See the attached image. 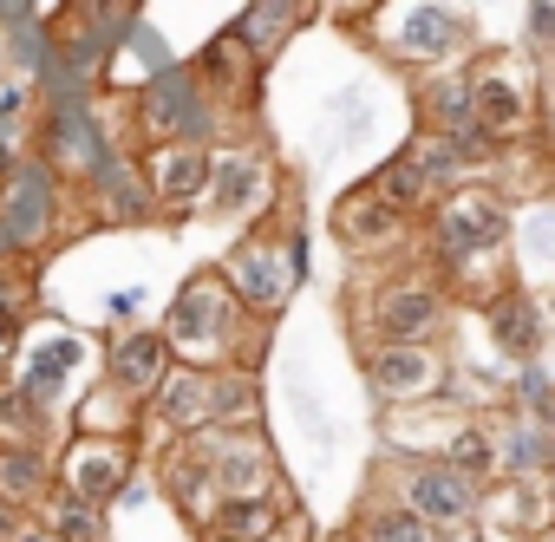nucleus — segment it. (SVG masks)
Listing matches in <instances>:
<instances>
[{
	"label": "nucleus",
	"instance_id": "nucleus-1",
	"mask_svg": "<svg viewBox=\"0 0 555 542\" xmlns=\"http://www.w3.org/2000/svg\"><path fill=\"white\" fill-rule=\"evenodd\" d=\"M164 347L177 366H196V373H229V366H255V347L268 334V321H255L229 282L216 275V268H196V275L170 295L164 321H157Z\"/></svg>",
	"mask_w": 555,
	"mask_h": 542
},
{
	"label": "nucleus",
	"instance_id": "nucleus-2",
	"mask_svg": "<svg viewBox=\"0 0 555 542\" xmlns=\"http://www.w3.org/2000/svg\"><path fill=\"white\" fill-rule=\"evenodd\" d=\"M347 327L360 347L386 340H444L451 327V288L438 268H399V275L360 282L347 295Z\"/></svg>",
	"mask_w": 555,
	"mask_h": 542
},
{
	"label": "nucleus",
	"instance_id": "nucleus-3",
	"mask_svg": "<svg viewBox=\"0 0 555 542\" xmlns=\"http://www.w3.org/2000/svg\"><path fill=\"white\" fill-rule=\"evenodd\" d=\"M216 275L229 282V295L255 314V321H274L308 282V235L288 209V222H255L222 261H216Z\"/></svg>",
	"mask_w": 555,
	"mask_h": 542
},
{
	"label": "nucleus",
	"instance_id": "nucleus-4",
	"mask_svg": "<svg viewBox=\"0 0 555 542\" xmlns=\"http://www.w3.org/2000/svg\"><path fill=\"white\" fill-rule=\"evenodd\" d=\"M509 235H516V216L496 196V183H483V177L444 190L438 209L425 216V248H431V268H438L444 282L464 275V268L503 261L509 255Z\"/></svg>",
	"mask_w": 555,
	"mask_h": 542
},
{
	"label": "nucleus",
	"instance_id": "nucleus-5",
	"mask_svg": "<svg viewBox=\"0 0 555 542\" xmlns=\"http://www.w3.org/2000/svg\"><path fill=\"white\" fill-rule=\"evenodd\" d=\"M464 92H470V125L496 151H522L535 138V125H542V86H535V60H522L516 47L470 53L464 60Z\"/></svg>",
	"mask_w": 555,
	"mask_h": 542
},
{
	"label": "nucleus",
	"instance_id": "nucleus-6",
	"mask_svg": "<svg viewBox=\"0 0 555 542\" xmlns=\"http://www.w3.org/2000/svg\"><path fill=\"white\" fill-rule=\"evenodd\" d=\"M131 131H138L131 144H209L216 151V138H229V118L209 105L190 60L183 66L170 60L131 92Z\"/></svg>",
	"mask_w": 555,
	"mask_h": 542
},
{
	"label": "nucleus",
	"instance_id": "nucleus-7",
	"mask_svg": "<svg viewBox=\"0 0 555 542\" xmlns=\"http://www.w3.org/2000/svg\"><path fill=\"white\" fill-rule=\"evenodd\" d=\"M366 27H373V47L405 73H444L451 60L470 53V27L444 0H379V14Z\"/></svg>",
	"mask_w": 555,
	"mask_h": 542
},
{
	"label": "nucleus",
	"instance_id": "nucleus-8",
	"mask_svg": "<svg viewBox=\"0 0 555 542\" xmlns=\"http://www.w3.org/2000/svg\"><path fill=\"white\" fill-rule=\"evenodd\" d=\"M203 477L216 483V496H261V490H282V451L268 444L261 425H209V431H190L177 438Z\"/></svg>",
	"mask_w": 555,
	"mask_h": 542
},
{
	"label": "nucleus",
	"instance_id": "nucleus-9",
	"mask_svg": "<svg viewBox=\"0 0 555 542\" xmlns=\"http://www.w3.org/2000/svg\"><path fill=\"white\" fill-rule=\"evenodd\" d=\"M392 503H405L438 535H464L483 522V490L464 470H451L444 457H399L392 464Z\"/></svg>",
	"mask_w": 555,
	"mask_h": 542
},
{
	"label": "nucleus",
	"instance_id": "nucleus-10",
	"mask_svg": "<svg viewBox=\"0 0 555 542\" xmlns=\"http://www.w3.org/2000/svg\"><path fill=\"white\" fill-rule=\"evenodd\" d=\"M66 190L40 157H21L14 177L0 183V248H14V255H34V248H53L60 229H66Z\"/></svg>",
	"mask_w": 555,
	"mask_h": 542
},
{
	"label": "nucleus",
	"instance_id": "nucleus-11",
	"mask_svg": "<svg viewBox=\"0 0 555 542\" xmlns=\"http://www.w3.org/2000/svg\"><path fill=\"white\" fill-rule=\"evenodd\" d=\"M366 386H373V399L386 412L444 399L451 353H444V340H386V347H366Z\"/></svg>",
	"mask_w": 555,
	"mask_h": 542
},
{
	"label": "nucleus",
	"instance_id": "nucleus-12",
	"mask_svg": "<svg viewBox=\"0 0 555 542\" xmlns=\"http://www.w3.org/2000/svg\"><path fill=\"white\" fill-rule=\"evenodd\" d=\"M138 457H144V451H138V438H86V431H73V438L60 444L53 470H60V490H66L73 503L112 509V503L131 490Z\"/></svg>",
	"mask_w": 555,
	"mask_h": 542
},
{
	"label": "nucleus",
	"instance_id": "nucleus-13",
	"mask_svg": "<svg viewBox=\"0 0 555 542\" xmlns=\"http://www.w3.org/2000/svg\"><path fill=\"white\" fill-rule=\"evenodd\" d=\"M268 203H274V157L255 138L216 144L209 151V196H203V209L216 222H242V216H268Z\"/></svg>",
	"mask_w": 555,
	"mask_h": 542
},
{
	"label": "nucleus",
	"instance_id": "nucleus-14",
	"mask_svg": "<svg viewBox=\"0 0 555 542\" xmlns=\"http://www.w3.org/2000/svg\"><path fill=\"white\" fill-rule=\"evenodd\" d=\"M138 177L164 222H183L209 196V144H138Z\"/></svg>",
	"mask_w": 555,
	"mask_h": 542
},
{
	"label": "nucleus",
	"instance_id": "nucleus-15",
	"mask_svg": "<svg viewBox=\"0 0 555 542\" xmlns=\"http://www.w3.org/2000/svg\"><path fill=\"white\" fill-rule=\"evenodd\" d=\"M190 73L203 79L209 105H216L229 125H255V112H261V73H268V66H261V60H255L229 27H222V34L190 60Z\"/></svg>",
	"mask_w": 555,
	"mask_h": 542
},
{
	"label": "nucleus",
	"instance_id": "nucleus-16",
	"mask_svg": "<svg viewBox=\"0 0 555 542\" xmlns=\"http://www.w3.org/2000/svg\"><path fill=\"white\" fill-rule=\"evenodd\" d=\"M327 229H334V242L347 248V255H399L405 242H412V216H399L373 183H353L340 203H334V216H327Z\"/></svg>",
	"mask_w": 555,
	"mask_h": 542
},
{
	"label": "nucleus",
	"instance_id": "nucleus-17",
	"mask_svg": "<svg viewBox=\"0 0 555 542\" xmlns=\"http://www.w3.org/2000/svg\"><path fill=\"white\" fill-rule=\"evenodd\" d=\"M86 360H92V340H86V334H73V327H47V340H21V360H14L8 379H14L40 412H53L60 392L79 379Z\"/></svg>",
	"mask_w": 555,
	"mask_h": 542
},
{
	"label": "nucleus",
	"instance_id": "nucleus-18",
	"mask_svg": "<svg viewBox=\"0 0 555 542\" xmlns=\"http://www.w3.org/2000/svg\"><path fill=\"white\" fill-rule=\"evenodd\" d=\"M144 431H164V438H190V431H209V373L196 366H177L157 379V392L144 399Z\"/></svg>",
	"mask_w": 555,
	"mask_h": 542
},
{
	"label": "nucleus",
	"instance_id": "nucleus-19",
	"mask_svg": "<svg viewBox=\"0 0 555 542\" xmlns=\"http://www.w3.org/2000/svg\"><path fill=\"white\" fill-rule=\"evenodd\" d=\"M164 373H170V347H164L157 327H125V334L105 340V386H118L125 399L144 405Z\"/></svg>",
	"mask_w": 555,
	"mask_h": 542
},
{
	"label": "nucleus",
	"instance_id": "nucleus-20",
	"mask_svg": "<svg viewBox=\"0 0 555 542\" xmlns=\"http://www.w3.org/2000/svg\"><path fill=\"white\" fill-rule=\"evenodd\" d=\"M496 431V477L503 483H548L555 470V431H542L522 405H509L503 418H490Z\"/></svg>",
	"mask_w": 555,
	"mask_h": 542
},
{
	"label": "nucleus",
	"instance_id": "nucleus-21",
	"mask_svg": "<svg viewBox=\"0 0 555 542\" xmlns=\"http://www.w3.org/2000/svg\"><path fill=\"white\" fill-rule=\"evenodd\" d=\"M483 327H490V340H496L516 366H529V360L542 353V340H548L542 301H535V288H522V282H509V288H496V295L483 301Z\"/></svg>",
	"mask_w": 555,
	"mask_h": 542
},
{
	"label": "nucleus",
	"instance_id": "nucleus-22",
	"mask_svg": "<svg viewBox=\"0 0 555 542\" xmlns=\"http://www.w3.org/2000/svg\"><path fill=\"white\" fill-rule=\"evenodd\" d=\"M301 503H295V490L282 483V490H261V496H222L216 503V516L196 529V535H229V542H261V535H274L288 516H295Z\"/></svg>",
	"mask_w": 555,
	"mask_h": 542
},
{
	"label": "nucleus",
	"instance_id": "nucleus-23",
	"mask_svg": "<svg viewBox=\"0 0 555 542\" xmlns=\"http://www.w3.org/2000/svg\"><path fill=\"white\" fill-rule=\"evenodd\" d=\"M314 8H321V0H248V8L229 21V34H235V40L268 66L274 53H282V47L301 34V21H308Z\"/></svg>",
	"mask_w": 555,
	"mask_h": 542
},
{
	"label": "nucleus",
	"instance_id": "nucleus-24",
	"mask_svg": "<svg viewBox=\"0 0 555 542\" xmlns=\"http://www.w3.org/2000/svg\"><path fill=\"white\" fill-rule=\"evenodd\" d=\"M53 490H60V470H53L47 444H0V496L21 516H40Z\"/></svg>",
	"mask_w": 555,
	"mask_h": 542
},
{
	"label": "nucleus",
	"instance_id": "nucleus-25",
	"mask_svg": "<svg viewBox=\"0 0 555 542\" xmlns=\"http://www.w3.org/2000/svg\"><path fill=\"white\" fill-rule=\"evenodd\" d=\"M86 196H99V216L118 222V229H131V222H157L151 190H144V177H138V144H125V151L99 170V183H92Z\"/></svg>",
	"mask_w": 555,
	"mask_h": 542
},
{
	"label": "nucleus",
	"instance_id": "nucleus-26",
	"mask_svg": "<svg viewBox=\"0 0 555 542\" xmlns=\"http://www.w3.org/2000/svg\"><path fill=\"white\" fill-rule=\"evenodd\" d=\"M366 183H373V190H379L399 216H412V222H425V216L438 209V196H444V183H438V177H431L412 151H392V157H386Z\"/></svg>",
	"mask_w": 555,
	"mask_h": 542
},
{
	"label": "nucleus",
	"instance_id": "nucleus-27",
	"mask_svg": "<svg viewBox=\"0 0 555 542\" xmlns=\"http://www.w3.org/2000/svg\"><path fill=\"white\" fill-rule=\"evenodd\" d=\"M157 483H164V496L177 503V516H183L190 529H203V522L216 516V503H222V496H216V483L203 477V464H196L177 438H170V451L157 457Z\"/></svg>",
	"mask_w": 555,
	"mask_h": 542
},
{
	"label": "nucleus",
	"instance_id": "nucleus-28",
	"mask_svg": "<svg viewBox=\"0 0 555 542\" xmlns=\"http://www.w3.org/2000/svg\"><path fill=\"white\" fill-rule=\"evenodd\" d=\"M73 431H86V438H144V405L99 379L86 399H73Z\"/></svg>",
	"mask_w": 555,
	"mask_h": 542
},
{
	"label": "nucleus",
	"instance_id": "nucleus-29",
	"mask_svg": "<svg viewBox=\"0 0 555 542\" xmlns=\"http://www.w3.org/2000/svg\"><path fill=\"white\" fill-rule=\"evenodd\" d=\"M347 542H438V529H425L405 503L366 490V503H360L353 522H347Z\"/></svg>",
	"mask_w": 555,
	"mask_h": 542
},
{
	"label": "nucleus",
	"instance_id": "nucleus-30",
	"mask_svg": "<svg viewBox=\"0 0 555 542\" xmlns=\"http://www.w3.org/2000/svg\"><path fill=\"white\" fill-rule=\"evenodd\" d=\"M418 131H477L470 125V92H464V66L457 73H425V86H418Z\"/></svg>",
	"mask_w": 555,
	"mask_h": 542
},
{
	"label": "nucleus",
	"instance_id": "nucleus-31",
	"mask_svg": "<svg viewBox=\"0 0 555 542\" xmlns=\"http://www.w3.org/2000/svg\"><path fill=\"white\" fill-rule=\"evenodd\" d=\"M451 470H464L477 490H490L496 483V431H490V418H464L451 438H444V451H438Z\"/></svg>",
	"mask_w": 555,
	"mask_h": 542
},
{
	"label": "nucleus",
	"instance_id": "nucleus-32",
	"mask_svg": "<svg viewBox=\"0 0 555 542\" xmlns=\"http://www.w3.org/2000/svg\"><path fill=\"white\" fill-rule=\"evenodd\" d=\"M40 516H47V529H53L60 542H112V509H92V503H73L66 490H53Z\"/></svg>",
	"mask_w": 555,
	"mask_h": 542
},
{
	"label": "nucleus",
	"instance_id": "nucleus-33",
	"mask_svg": "<svg viewBox=\"0 0 555 542\" xmlns=\"http://www.w3.org/2000/svg\"><path fill=\"white\" fill-rule=\"evenodd\" d=\"M53 438V412H40L14 379H0V444H47Z\"/></svg>",
	"mask_w": 555,
	"mask_h": 542
},
{
	"label": "nucleus",
	"instance_id": "nucleus-34",
	"mask_svg": "<svg viewBox=\"0 0 555 542\" xmlns=\"http://www.w3.org/2000/svg\"><path fill=\"white\" fill-rule=\"evenodd\" d=\"M522 229L535 235V248L522 255V275H516V282H522V288H529V282H555V203H548V209H535ZM529 235H522V242H529Z\"/></svg>",
	"mask_w": 555,
	"mask_h": 542
},
{
	"label": "nucleus",
	"instance_id": "nucleus-35",
	"mask_svg": "<svg viewBox=\"0 0 555 542\" xmlns=\"http://www.w3.org/2000/svg\"><path fill=\"white\" fill-rule=\"evenodd\" d=\"M516 399H522V412H529L542 431H555V379H548L542 366H522V379H516Z\"/></svg>",
	"mask_w": 555,
	"mask_h": 542
},
{
	"label": "nucleus",
	"instance_id": "nucleus-36",
	"mask_svg": "<svg viewBox=\"0 0 555 542\" xmlns=\"http://www.w3.org/2000/svg\"><path fill=\"white\" fill-rule=\"evenodd\" d=\"M34 308V268H0V314H21Z\"/></svg>",
	"mask_w": 555,
	"mask_h": 542
},
{
	"label": "nucleus",
	"instance_id": "nucleus-37",
	"mask_svg": "<svg viewBox=\"0 0 555 542\" xmlns=\"http://www.w3.org/2000/svg\"><path fill=\"white\" fill-rule=\"evenodd\" d=\"M529 47L555 53V0H529Z\"/></svg>",
	"mask_w": 555,
	"mask_h": 542
},
{
	"label": "nucleus",
	"instance_id": "nucleus-38",
	"mask_svg": "<svg viewBox=\"0 0 555 542\" xmlns=\"http://www.w3.org/2000/svg\"><path fill=\"white\" fill-rule=\"evenodd\" d=\"M21 340H27V321H21V314H0V379L14 373V360H21Z\"/></svg>",
	"mask_w": 555,
	"mask_h": 542
},
{
	"label": "nucleus",
	"instance_id": "nucleus-39",
	"mask_svg": "<svg viewBox=\"0 0 555 542\" xmlns=\"http://www.w3.org/2000/svg\"><path fill=\"white\" fill-rule=\"evenodd\" d=\"M138 308H144V295H138V288H125V295H112V301H105V327H112V334H125V327H138Z\"/></svg>",
	"mask_w": 555,
	"mask_h": 542
},
{
	"label": "nucleus",
	"instance_id": "nucleus-40",
	"mask_svg": "<svg viewBox=\"0 0 555 542\" xmlns=\"http://www.w3.org/2000/svg\"><path fill=\"white\" fill-rule=\"evenodd\" d=\"M196 542H229V535H196ZM261 542H314V522H308V509H295L274 535H261Z\"/></svg>",
	"mask_w": 555,
	"mask_h": 542
},
{
	"label": "nucleus",
	"instance_id": "nucleus-41",
	"mask_svg": "<svg viewBox=\"0 0 555 542\" xmlns=\"http://www.w3.org/2000/svg\"><path fill=\"white\" fill-rule=\"evenodd\" d=\"M86 8H99V14H112L118 27H138V14H144V0H86Z\"/></svg>",
	"mask_w": 555,
	"mask_h": 542
},
{
	"label": "nucleus",
	"instance_id": "nucleus-42",
	"mask_svg": "<svg viewBox=\"0 0 555 542\" xmlns=\"http://www.w3.org/2000/svg\"><path fill=\"white\" fill-rule=\"evenodd\" d=\"M327 8H334V21L360 27V21H373V14H379V0H327Z\"/></svg>",
	"mask_w": 555,
	"mask_h": 542
},
{
	"label": "nucleus",
	"instance_id": "nucleus-43",
	"mask_svg": "<svg viewBox=\"0 0 555 542\" xmlns=\"http://www.w3.org/2000/svg\"><path fill=\"white\" fill-rule=\"evenodd\" d=\"M34 21V0H0V27H27Z\"/></svg>",
	"mask_w": 555,
	"mask_h": 542
},
{
	"label": "nucleus",
	"instance_id": "nucleus-44",
	"mask_svg": "<svg viewBox=\"0 0 555 542\" xmlns=\"http://www.w3.org/2000/svg\"><path fill=\"white\" fill-rule=\"evenodd\" d=\"M14 542H60V535L47 529V516H27V522L14 529Z\"/></svg>",
	"mask_w": 555,
	"mask_h": 542
},
{
	"label": "nucleus",
	"instance_id": "nucleus-45",
	"mask_svg": "<svg viewBox=\"0 0 555 542\" xmlns=\"http://www.w3.org/2000/svg\"><path fill=\"white\" fill-rule=\"evenodd\" d=\"M21 522H27V516H21L8 496H0V542H14V529H21Z\"/></svg>",
	"mask_w": 555,
	"mask_h": 542
},
{
	"label": "nucleus",
	"instance_id": "nucleus-46",
	"mask_svg": "<svg viewBox=\"0 0 555 542\" xmlns=\"http://www.w3.org/2000/svg\"><path fill=\"white\" fill-rule=\"evenodd\" d=\"M522 542H555V522H542V529H529Z\"/></svg>",
	"mask_w": 555,
	"mask_h": 542
},
{
	"label": "nucleus",
	"instance_id": "nucleus-47",
	"mask_svg": "<svg viewBox=\"0 0 555 542\" xmlns=\"http://www.w3.org/2000/svg\"><path fill=\"white\" fill-rule=\"evenodd\" d=\"M542 118H548V138H555V79H548V112Z\"/></svg>",
	"mask_w": 555,
	"mask_h": 542
}]
</instances>
